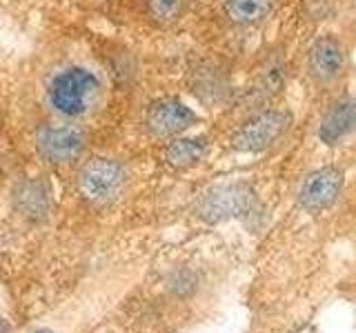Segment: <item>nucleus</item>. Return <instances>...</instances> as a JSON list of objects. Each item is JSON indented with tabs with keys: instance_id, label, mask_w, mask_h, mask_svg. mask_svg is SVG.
I'll list each match as a JSON object with an SVG mask.
<instances>
[{
	"instance_id": "1",
	"label": "nucleus",
	"mask_w": 356,
	"mask_h": 333,
	"mask_svg": "<svg viewBox=\"0 0 356 333\" xmlns=\"http://www.w3.org/2000/svg\"><path fill=\"white\" fill-rule=\"evenodd\" d=\"M103 83L83 65H67L56 69L44 83V103L54 118L81 122L100 105Z\"/></svg>"
},
{
	"instance_id": "2",
	"label": "nucleus",
	"mask_w": 356,
	"mask_h": 333,
	"mask_svg": "<svg viewBox=\"0 0 356 333\" xmlns=\"http://www.w3.org/2000/svg\"><path fill=\"white\" fill-rule=\"evenodd\" d=\"M294 127V114L283 107H256L229 133V147L238 153H265L287 136Z\"/></svg>"
},
{
	"instance_id": "3",
	"label": "nucleus",
	"mask_w": 356,
	"mask_h": 333,
	"mask_svg": "<svg viewBox=\"0 0 356 333\" xmlns=\"http://www.w3.org/2000/svg\"><path fill=\"white\" fill-rule=\"evenodd\" d=\"M129 171L125 162L107 155H92L76 171V191L87 205L109 207L125 194Z\"/></svg>"
},
{
	"instance_id": "4",
	"label": "nucleus",
	"mask_w": 356,
	"mask_h": 333,
	"mask_svg": "<svg viewBox=\"0 0 356 333\" xmlns=\"http://www.w3.org/2000/svg\"><path fill=\"white\" fill-rule=\"evenodd\" d=\"M33 149L42 162L51 166H67L78 162L87 151V131L81 122L49 118L33 131Z\"/></svg>"
},
{
	"instance_id": "5",
	"label": "nucleus",
	"mask_w": 356,
	"mask_h": 333,
	"mask_svg": "<svg viewBox=\"0 0 356 333\" xmlns=\"http://www.w3.org/2000/svg\"><path fill=\"white\" fill-rule=\"evenodd\" d=\"M305 76L316 89H330L345 83L350 74V51L337 33H321L305 51Z\"/></svg>"
},
{
	"instance_id": "6",
	"label": "nucleus",
	"mask_w": 356,
	"mask_h": 333,
	"mask_svg": "<svg viewBox=\"0 0 356 333\" xmlns=\"http://www.w3.org/2000/svg\"><path fill=\"white\" fill-rule=\"evenodd\" d=\"M196 216L207 225L248 218L256 211V194L245 182H227L205 189L196 200Z\"/></svg>"
},
{
	"instance_id": "7",
	"label": "nucleus",
	"mask_w": 356,
	"mask_h": 333,
	"mask_svg": "<svg viewBox=\"0 0 356 333\" xmlns=\"http://www.w3.org/2000/svg\"><path fill=\"white\" fill-rule=\"evenodd\" d=\"M187 87L205 109L227 107L236 96L234 76L218 58H196L189 65Z\"/></svg>"
},
{
	"instance_id": "8",
	"label": "nucleus",
	"mask_w": 356,
	"mask_h": 333,
	"mask_svg": "<svg viewBox=\"0 0 356 333\" xmlns=\"http://www.w3.org/2000/svg\"><path fill=\"white\" fill-rule=\"evenodd\" d=\"M200 122V116L192 107H187L181 98L165 96L156 98L143 111V131L152 140L167 142L176 136H183Z\"/></svg>"
},
{
	"instance_id": "9",
	"label": "nucleus",
	"mask_w": 356,
	"mask_h": 333,
	"mask_svg": "<svg viewBox=\"0 0 356 333\" xmlns=\"http://www.w3.org/2000/svg\"><path fill=\"white\" fill-rule=\"evenodd\" d=\"M345 189V171L339 164H325L309 171L296 191V205L309 216H321L339 203Z\"/></svg>"
},
{
	"instance_id": "10",
	"label": "nucleus",
	"mask_w": 356,
	"mask_h": 333,
	"mask_svg": "<svg viewBox=\"0 0 356 333\" xmlns=\"http://www.w3.org/2000/svg\"><path fill=\"white\" fill-rule=\"evenodd\" d=\"M285 83H287V65L283 60V56L278 51L267 53L265 58L256 65L252 85L248 87V92H245V105L252 103L254 105L252 109L270 105L272 100L283 92Z\"/></svg>"
},
{
	"instance_id": "11",
	"label": "nucleus",
	"mask_w": 356,
	"mask_h": 333,
	"mask_svg": "<svg viewBox=\"0 0 356 333\" xmlns=\"http://www.w3.org/2000/svg\"><path fill=\"white\" fill-rule=\"evenodd\" d=\"M51 187L42 176H27L11 189V207L25 222H42L51 214Z\"/></svg>"
},
{
	"instance_id": "12",
	"label": "nucleus",
	"mask_w": 356,
	"mask_h": 333,
	"mask_svg": "<svg viewBox=\"0 0 356 333\" xmlns=\"http://www.w3.org/2000/svg\"><path fill=\"white\" fill-rule=\"evenodd\" d=\"M356 122V103L352 94H341L323 109L316 125V138L325 147H339L354 133Z\"/></svg>"
},
{
	"instance_id": "13",
	"label": "nucleus",
	"mask_w": 356,
	"mask_h": 333,
	"mask_svg": "<svg viewBox=\"0 0 356 333\" xmlns=\"http://www.w3.org/2000/svg\"><path fill=\"white\" fill-rule=\"evenodd\" d=\"M207 153H209V138L205 133H198V136L183 133V136H176L165 142L163 160L174 171H187L203 162L207 158Z\"/></svg>"
},
{
	"instance_id": "14",
	"label": "nucleus",
	"mask_w": 356,
	"mask_h": 333,
	"mask_svg": "<svg viewBox=\"0 0 356 333\" xmlns=\"http://www.w3.org/2000/svg\"><path fill=\"white\" fill-rule=\"evenodd\" d=\"M276 9V0H225L220 14L234 29H256L265 25Z\"/></svg>"
},
{
	"instance_id": "15",
	"label": "nucleus",
	"mask_w": 356,
	"mask_h": 333,
	"mask_svg": "<svg viewBox=\"0 0 356 333\" xmlns=\"http://www.w3.org/2000/svg\"><path fill=\"white\" fill-rule=\"evenodd\" d=\"M189 0H143V11L154 27L170 29L187 14Z\"/></svg>"
},
{
	"instance_id": "16",
	"label": "nucleus",
	"mask_w": 356,
	"mask_h": 333,
	"mask_svg": "<svg viewBox=\"0 0 356 333\" xmlns=\"http://www.w3.org/2000/svg\"><path fill=\"white\" fill-rule=\"evenodd\" d=\"M7 331H9V325L5 320H0V333H7Z\"/></svg>"
},
{
	"instance_id": "17",
	"label": "nucleus",
	"mask_w": 356,
	"mask_h": 333,
	"mask_svg": "<svg viewBox=\"0 0 356 333\" xmlns=\"http://www.w3.org/2000/svg\"><path fill=\"white\" fill-rule=\"evenodd\" d=\"M36 333H51V331H49V329H38Z\"/></svg>"
}]
</instances>
